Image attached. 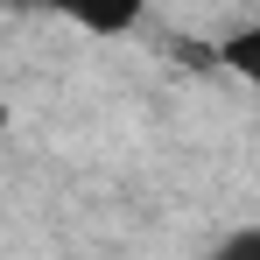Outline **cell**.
Listing matches in <instances>:
<instances>
[{
  "instance_id": "6da1fadb",
  "label": "cell",
  "mask_w": 260,
  "mask_h": 260,
  "mask_svg": "<svg viewBox=\"0 0 260 260\" xmlns=\"http://www.w3.org/2000/svg\"><path fill=\"white\" fill-rule=\"evenodd\" d=\"M211 56H218V71H232V78L260 85V14H253V21H239V28H225Z\"/></svg>"
},
{
  "instance_id": "7a4b0ae2",
  "label": "cell",
  "mask_w": 260,
  "mask_h": 260,
  "mask_svg": "<svg viewBox=\"0 0 260 260\" xmlns=\"http://www.w3.org/2000/svg\"><path fill=\"white\" fill-rule=\"evenodd\" d=\"M211 260H260V225H232L211 246Z\"/></svg>"
},
{
  "instance_id": "3957f363",
  "label": "cell",
  "mask_w": 260,
  "mask_h": 260,
  "mask_svg": "<svg viewBox=\"0 0 260 260\" xmlns=\"http://www.w3.org/2000/svg\"><path fill=\"white\" fill-rule=\"evenodd\" d=\"M0 134H7V106H0Z\"/></svg>"
}]
</instances>
